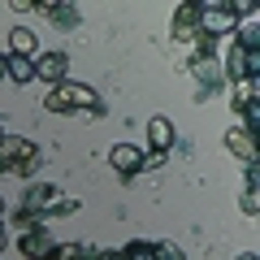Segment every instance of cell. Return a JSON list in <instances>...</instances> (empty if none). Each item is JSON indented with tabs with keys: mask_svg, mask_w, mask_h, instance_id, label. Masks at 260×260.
<instances>
[{
	"mask_svg": "<svg viewBox=\"0 0 260 260\" xmlns=\"http://www.w3.org/2000/svg\"><path fill=\"white\" fill-rule=\"evenodd\" d=\"M39 148L30 139H0V169L5 174H18V178H26V174H35L39 169Z\"/></svg>",
	"mask_w": 260,
	"mask_h": 260,
	"instance_id": "obj_1",
	"label": "cell"
},
{
	"mask_svg": "<svg viewBox=\"0 0 260 260\" xmlns=\"http://www.w3.org/2000/svg\"><path fill=\"white\" fill-rule=\"evenodd\" d=\"M48 109L52 113H70V109H100L95 104V91L91 87H78V83H56L52 91H48Z\"/></svg>",
	"mask_w": 260,
	"mask_h": 260,
	"instance_id": "obj_2",
	"label": "cell"
},
{
	"mask_svg": "<svg viewBox=\"0 0 260 260\" xmlns=\"http://www.w3.org/2000/svg\"><path fill=\"white\" fill-rule=\"evenodd\" d=\"M234 22H239V9H234V5H204V13H200V30H204L208 39L234 30Z\"/></svg>",
	"mask_w": 260,
	"mask_h": 260,
	"instance_id": "obj_3",
	"label": "cell"
},
{
	"mask_svg": "<svg viewBox=\"0 0 260 260\" xmlns=\"http://www.w3.org/2000/svg\"><path fill=\"white\" fill-rule=\"evenodd\" d=\"M191 74L200 78V91H195L200 100H208V95H217L225 87V74H221V61H217V56L213 61H191Z\"/></svg>",
	"mask_w": 260,
	"mask_h": 260,
	"instance_id": "obj_4",
	"label": "cell"
},
{
	"mask_svg": "<svg viewBox=\"0 0 260 260\" xmlns=\"http://www.w3.org/2000/svg\"><path fill=\"white\" fill-rule=\"evenodd\" d=\"M22 251H26L30 260H56V243H52V234H48V225L22 234Z\"/></svg>",
	"mask_w": 260,
	"mask_h": 260,
	"instance_id": "obj_5",
	"label": "cell"
},
{
	"mask_svg": "<svg viewBox=\"0 0 260 260\" xmlns=\"http://www.w3.org/2000/svg\"><path fill=\"white\" fill-rule=\"evenodd\" d=\"M109 165L117 169V174H126V178H135L143 169V152L139 148H130V143H117V148L109 152Z\"/></svg>",
	"mask_w": 260,
	"mask_h": 260,
	"instance_id": "obj_6",
	"label": "cell"
},
{
	"mask_svg": "<svg viewBox=\"0 0 260 260\" xmlns=\"http://www.w3.org/2000/svg\"><path fill=\"white\" fill-rule=\"evenodd\" d=\"M65 70H70L65 52H48V56H39V61H35V78H44V83H52V87L65 78Z\"/></svg>",
	"mask_w": 260,
	"mask_h": 260,
	"instance_id": "obj_7",
	"label": "cell"
},
{
	"mask_svg": "<svg viewBox=\"0 0 260 260\" xmlns=\"http://www.w3.org/2000/svg\"><path fill=\"white\" fill-rule=\"evenodd\" d=\"M225 143H230V152H234L239 160H247V165H256V148H251V135H247L243 126H234L230 135H225Z\"/></svg>",
	"mask_w": 260,
	"mask_h": 260,
	"instance_id": "obj_8",
	"label": "cell"
},
{
	"mask_svg": "<svg viewBox=\"0 0 260 260\" xmlns=\"http://www.w3.org/2000/svg\"><path fill=\"white\" fill-rule=\"evenodd\" d=\"M5 78L30 83V78H35V61H30V56H5Z\"/></svg>",
	"mask_w": 260,
	"mask_h": 260,
	"instance_id": "obj_9",
	"label": "cell"
},
{
	"mask_svg": "<svg viewBox=\"0 0 260 260\" xmlns=\"http://www.w3.org/2000/svg\"><path fill=\"white\" fill-rule=\"evenodd\" d=\"M148 139H152V148H174V126H169V117H152L148 121Z\"/></svg>",
	"mask_w": 260,
	"mask_h": 260,
	"instance_id": "obj_10",
	"label": "cell"
},
{
	"mask_svg": "<svg viewBox=\"0 0 260 260\" xmlns=\"http://www.w3.org/2000/svg\"><path fill=\"white\" fill-rule=\"evenodd\" d=\"M200 13H204V5H178L174 35H186V30H195V26H200Z\"/></svg>",
	"mask_w": 260,
	"mask_h": 260,
	"instance_id": "obj_11",
	"label": "cell"
},
{
	"mask_svg": "<svg viewBox=\"0 0 260 260\" xmlns=\"http://www.w3.org/2000/svg\"><path fill=\"white\" fill-rule=\"evenodd\" d=\"M35 9H44L48 22H56V26H78V9L74 5H35Z\"/></svg>",
	"mask_w": 260,
	"mask_h": 260,
	"instance_id": "obj_12",
	"label": "cell"
},
{
	"mask_svg": "<svg viewBox=\"0 0 260 260\" xmlns=\"http://www.w3.org/2000/svg\"><path fill=\"white\" fill-rule=\"evenodd\" d=\"M9 44H13V56H30V52H35V35H30L26 26H13Z\"/></svg>",
	"mask_w": 260,
	"mask_h": 260,
	"instance_id": "obj_13",
	"label": "cell"
},
{
	"mask_svg": "<svg viewBox=\"0 0 260 260\" xmlns=\"http://www.w3.org/2000/svg\"><path fill=\"white\" fill-rule=\"evenodd\" d=\"M256 22H243V26H239V44H234V48H243V52H247V56H256Z\"/></svg>",
	"mask_w": 260,
	"mask_h": 260,
	"instance_id": "obj_14",
	"label": "cell"
},
{
	"mask_svg": "<svg viewBox=\"0 0 260 260\" xmlns=\"http://www.w3.org/2000/svg\"><path fill=\"white\" fill-rule=\"evenodd\" d=\"M117 260H152V243H126L117 247Z\"/></svg>",
	"mask_w": 260,
	"mask_h": 260,
	"instance_id": "obj_15",
	"label": "cell"
},
{
	"mask_svg": "<svg viewBox=\"0 0 260 260\" xmlns=\"http://www.w3.org/2000/svg\"><path fill=\"white\" fill-rule=\"evenodd\" d=\"M95 247H83V243H65V247H56V260H87Z\"/></svg>",
	"mask_w": 260,
	"mask_h": 260,
	"instance_id": "obj_16",
	"label": "cell"
},
{
	"mask_svg": "<svg viewBox=\"0 0 260 260\" xmlns=\"http://www.w3.org/2000/svg\"><path fill=\"white\" fill-rule=\"evenodd\" d=\"M152 260H186L178 251V243H152Z\"/></svg>",
	"mask_w": 260,
	"mask_h": 260,
	"instance_id": "obj_17",
	"label": "cell"
},
{
	"mask_svg": "<svg viewBox=\"0 0 260 260\" xmlns=\"http://www.w3.org/2000/svg\"><path fill=\"white\" fill-rule=\"evenodd\" d=\"M165 165V152H152V156H143V169H160Z\"/></svg>",
	"mask_w": 260,
	"mask_h": 260,
	"instance_id": "obj_18",
	"label": "cell"
},
{
	"mask_svg": "<svg viewBox=\"0 0 260 260\" xmlns=\"http://www.w3.org/2000/svg\"><path fill=\"white\" fill-rule=\"evenodd\" d=\"M0 78H5V56H0Z\"/></svg>",
	"mask_w": 260,
	"mask_h": 260,
	"instance_id": "obj_19",
	"label": "cell"
},
{
	"mask_svg": "<svg viewBox=\"0 0 260 260\" xmlns=\"http://www.w3.org/2000/svg\"><path fill=\"white\" fill-rule=\"evenodd\" d=\"M239 260H256V256H251V251H247V256H239Z\"/></svg>",
	"mask_w": 260,
	"mask_h": 260,
	"instance_id": "obj_20",
	"label": "cell"
},
{
	"mask_svg": "<svg viewBox=\"0 0 260 260\" xmlns=\"http://www.w3.org/2000/svg\"><path fill=\"white\" fill-rule=\"evenodd\" d=\"M0 139H5V135H0Z\"/></svg>",
	"mask_w": 260,
	"mask_h": 260,
	"instance_id": "obj_21",
	"label": "cell"
}]
</instances>
